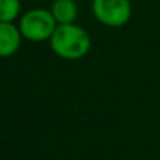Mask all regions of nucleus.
<instances>
[{
  "label": "nucleus",
  "instance_id": "nucleus-1",
  "mask_svg": "<svg viewBox=\"0 0 160 160\" xmlns=\"http://www.w3.org/2000/svg\"><path fill=\"white\" fill-rule=\"evenodd\" d=\"M51 50L64 60H79L91 50V37L82 27L74 24H58L50 38Z\"/></svg>",
  "mask_w": 160,
  "mask_h": 160
},
{
  "label": "nucleus",
  "instance_id": "nucleus-2",
  "mask_svg": "<svg viewBox=\"0 0 160 160\" xmlns=\"http://www.w3.org/2000/svg\"><path fill=\"white\" fill-rule=\"evenodd\" d=\"M57 21L52 17L51 12L44 9H33L28 10L20 18V28L21 36L28 41L41 42L50 40L57 28Z\"/></svg>",
  "mask_w": 160,
  "mask_h": 160
},
{
  "label": "nucleus",
  "instance_id": "nucleus-3",
  "mask_svg": "<svg viewBox=\"0 0 160 160\" xmlns=\"http://www.w3.org/2000/svg\"><path fill=\"white\" fill-rule=\"evenodd\" d=\"M92 12L106 27H122L129 21L132 6L129 0H92Z\"/></svg>",
  "mask_w": 160,
  "mask_h": 160
},
{
  "label": "nucleus",
  "instance_id": "nucleus-4",
  "mask_svg": "<svg viewBox=\"0 0 160 160\" xmlns=\"http://www.w3.org/2000/svg\"><path fill=\"white\" fill-rule=\"evenodd\" d=\"M20 28L13 23L0 21V58L13 55L20 47L21 42Z\"/></svg>",
  "mask_w": 160,
  "mask_h": 160
},
{
  "label": "nucleus",
  "instance_id": "nucleus-5",
  "mask_svg": "<svg viewBox=\"0 0 160 160\" xmlns=\"http://www.w3.org/2000/svg\"><path fill=\"white\" fill-rule=\"evenodd\" d=\"M50 12L57 24H71L78 16V6L74 0H54Z\"/></svg>",
  "mask_w": 160,
  "mask_h": 160
},
{
  "label": "nucleus",
  "instance_id": "nucleus-6",
  "mask_svg": "<svg viewBox=\"0 0 160 160\" xmlns=\"http://www.w3.org/2000/svg\"><path fill=\"white\" fill-rule=\"evenodd\" d=\"M20 0H0V21L13 23L20 14Z\"/></svg>",
  "mask_w": 160,
  "mask_h": 160
}]
</instances>
